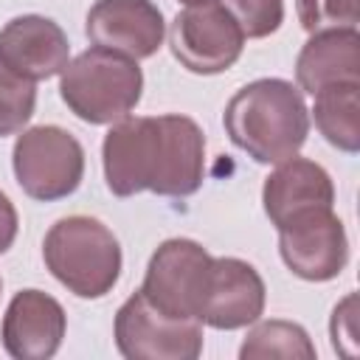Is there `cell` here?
I'll return each instance as SVG.
<instances>
[{"label": "cell", "mask_w": 360, "mask_h": 360, "mask_svg": "<svg viewBox=\"0 0 360 360\" xmlns=\"http://www.w3.org/2000/svg\"><path fill=\"white\" fill-rule=\"evenodd\" d=\"M101 160L115 197H191L205 177V135L188 115H127L104 135Z\"/></svg>", "instance_id": "1"}, {"label": "cell", "mask_w": 360, "mask_h": 360, "mask_svg": "<svg viewBox=\"0 0 360 360\" xmlns=\"http://www.w3.org/2000/svg\"><path fill=\"white\" fill-rule=\"evenodd\" d=\"M233 146L264 166L295 158L309 135V110L287 79H256L236 90L222 115Z\"/></svg>", "instance_id": "2"}, {"label": "cell", "mask_w": 360, "mask_h": 360, "mask_svg": "<svg viewBox=\"0 0 360 360\" xmlns=\"http://www.w3.org/2000/svg\"><path fill=\"white\" fill-rule=\"evenodd\" d=\"M51 276L79 298H104L121 276V245L96 217L73 214L51 225L42 242Z\"/></svg>", "instance_id": "3"}, {"label": "cell", "mask_w": 360, "mask_h": 360, "mask_svg": "<svg viewBox=\"0 0 360 360\" xmlns=\"http://www.w3.org/2000/svg\"><path fill=\"white\" fill-rule=\"evenodd\" d=\"M143 93V73L135 59L87 48L59 73V96L68 110L87 124H115L127 118Z\"/></svg>", "instance_id": "4"}, {"label": "cell", "mask_w": 360, "mask_h": 360, "mask_svg": "<svg viewBox=\"0 0 360 360\" xmlns=\"http://www.w3.org/2000/svg\"><path fill=\"white\" fill-rule=\"evenodd\" d=\"M11 166L20 188L31 200L53 202L79 188L84 177V149L68 129L42 124L17 135Z\"/></svg>", "instance_id": "5"}, {"label": "cell", "mask_w": 360, "mask_h": 360, "mask_svg": "<svg viewBox=\"0 0 360 360\" xmlns=\"http://www.w3.org/2000/svg\"><path fill=\"white\" fill-rule=\"evenodd\" d=\"M211 253L194 239H166L152 253L141 292L166 318L200 321L211 276Z\"/></svg>", "instance_id": "6"}, {"label": "cell", "mask_w": 360, "mask_h": 360, "mask_svg": "<svg viewBox=\"0 0 360 360\" xmlns=\"http://www.w3.org/2000/svg\"><path fill=\"white\" fill-rule=\"evenodd\" d=\"M115 346L127 360H197L202 323L160 315L138 290L115 312Z\"/></svg>", "instance_id": "7"}, {"label": "cell", "mask_w": 360, "mask_h": 360, "mask_svg": "<svg viewBox=\"0 0 360 360\" xmlns=\"http://www.w3.org/2000/svg\"><path fill=\"white\" fill-rule=\"evenodd\" d=\"M172 56L197 76H214L236 65L245 34L219 3L186 6L169 28Z\"/></svg>", "instance_id": "8"}, {"label": "cell", "mask_w": 360, "mask_h": 360, "mask_svg": "<svg viewBox=\"0 0 360 360\" xmlns=\"http://www.w3.org/2000/svg\"><path fill=\"white\" fill-rule=\"evenodd\" d=\"M278 253L292 276L332 281L349 262V239L332 208H307L278 225Z\"/></svg>", "instance_id": "9"}, {"label": "cell", "mask_w": 360, "mask_h": 360, "mask_svg": "<svg viewBox=\"0 0 360 360\" xmlns=\"http://www.w3.org/2000/svg\"><path fill=\"white\" fill-rule=\"evenodd\" d=\"M84 34L96 48L149 59L166 37L163 11L152 0H96L87 11Z\"/></svg>", "instance_id": "10"}, {"label": "cell", "mask_w": 360, "mask_h": 360, "mask_svg": "<svg viewBox=\"0 0 360 360\" xmlns=\"http://www.w3.org/2000/svg\"><path fill=\"white\" fill-rule=\"evenodd\" d=\"M264 298L267 290L253 264L236 256L211 259V276L200 309V323L225 332L245 329L262 318Z\"/></svg>", "instance_id": "11"}, {"label": "cell", "mask_w": 360, "mask_h": 360, "mask_svg": "<svg viewBox=\"0 0 360 360\" xmlns=\"http://www.w3.org/2000/svg\"><path fill=\"white\" fill-rule=\"evenodd\" d=\"M68 329L62 304L42 290H20L3 315L0 340L14 360H48L59 352Z\"/></svg>", "instance_id": "12"}, {"label": "cell", "mask_w": 360, "mask_h": 360, "mask_svg": "<svg viewBox=\"0 0 360 360\" xmlns=\"http://www.w3.org/2000/svg\"><path fill=\"white\" fill-rule=\"evenodd\" d=\"M70 62V42L59 22L42 14H22L0 28V65L28 82L59 76Z\"/></svg>", "instance_id": "13"}, {"label": "cell", "mask_w": 360, "mask_h": 360, "mask_svg": "<svg viewBox=\"0 0 360 360\" xmlns=\"http://www.w3.org/2000/svg\"><path fill=\"white\" fill-rule=\"evenodd\" d=\"M264 214L278 228L290 217L307 211V208H332L335 205V186L329 172L307 158H287L276 163V169L267 174L262 188Z\"/></svg>", "instance_id": "14"}, {"label": "cell", "mask_w": 360, "mask_h": 360, "mask_svg": "<svg viewBox=\"0 0 360 360\" xmlns=\"http://www.w3.org/2000/svg\"><path fill=\"white\" fill-rule=\"evenodd\" d=\"M295 82L309 96L332 84H360V31L338 28L312 34L298 51Z\"/></svg>", "instance_id": "15"}, {"label": "cell", "mask_w": 360, "mask_h": 360, "mask_svg": "<svg viewBox=\"0 0 360 360\" xmlns=\"http://www.w3.org/2000/svg\"><path fill=\"white\" fill-rule=\"evenodd\" d=\"M312 118L318 132L340 152L360 149V84H332L315 93Z\"/></svg>", "instance_id": "16"}, {"label": "cell", "mask_w": 360, "mask_h": 360, "mask_svg": "<svg viewBox=\"0 0 360 360\" xmlns=\"http://www.w3.org/2000/svg\"><path fill=\"white\" fill-rule=\"evenodd\" d=\"M242 360H264V357H292V360H312L315 346L301 323L292 321H256V326L245 335L239 346Z\"/></svg>", "instance_id": "17"}, {"label": "cell", "mask_w": 360, "mask_h": 360, "mask_svg": "<svg viewBox=\"0 0 360 360\" xmlns=\"http://www.w3.org/2000/svg\"><path fill=\"white\" fill-rule=\"evenodd\" d=\"M37 107V87L34 82L11 73L0 65V138L20 132Z\"/></svg>", "instance_id": "18"}, {"label": "cell", "mask_w": 360, "mask_h": 360, "mask_svg": "<svg viewBox=\"0 0 360 360\" xmlns=\"http://www.w3.org/2000/svg\"><path fill=\"white\" fill-rule=\"evenodd\" d=\"M295 14L307 34L357 28L360 0H295Z\"/></svg>", "instance_id": "19"}, {"label": "cell", "mask_w": 360, "mask_h": 360, "mask_svg": "<svg viewBox=\"0 0 360 360\" xmlns=\"http://www.w3.org/2000/svg\"><path fill=\"white\" fill-rule=\"evenodd\" d=\"M219 6L250 39L276 34L284 20V0H219Z\"/></svg>", "instance_id": "20"}, {"label": "cell", "mask_w": 360, "mask_h": 360, "mask_svg": "<svg viewBox=\"0 0 360 360\" xmlns=\"http://www.w3.org/2000/svg\"><path fill=\"white\" fill-rule=\"evenodd\" d=\"M354 309H357V295L349 292V295L335 307L332 323H329V329H332V346H335V352L343 354V357H354V354H357V329H354L357 312H354Z\"/></svg>", "instance_id": "21"}, {"label": "cell", "mask_w": 360, "mask_h": 360, "mask_svg": "<svg viewBox=\"0 0 360 360\" xmlns=\"http://www.w3.org/2000/svg\"><path fill=\"white\" fill-rule=\"evenodd\" d=\"M17 228H20L17 208H14V202L0 191V253H6V250L14 245Z\"/></svg>", "instance_id": "22"}, {"label": "cell", "mask_w": 360, "mask_h": 360, "mask_svg": "<svg viewBox=\"0 0 360 360\" xmlns=\"http://www.w3.org/2000/svg\"><path fill=\"white\" fill-rule=\"evenodd\" d=\"M183 6H202V3H217V0H180Z\"/></svg>", "instance_id": "23"}, {"label": "cell", "mask_w": 360, "mask_h": 360, "mask_svg": "<svg viewBox=\"0 0 360 360\" xmlns=\"http://www.w3.org/2000/svg\"><path fill=\"white\" fill-rule=\"evenodd\" d=\"M0 290H3V278H0Z\"/></svg>", "instance_id": "24"}]
</instances>
